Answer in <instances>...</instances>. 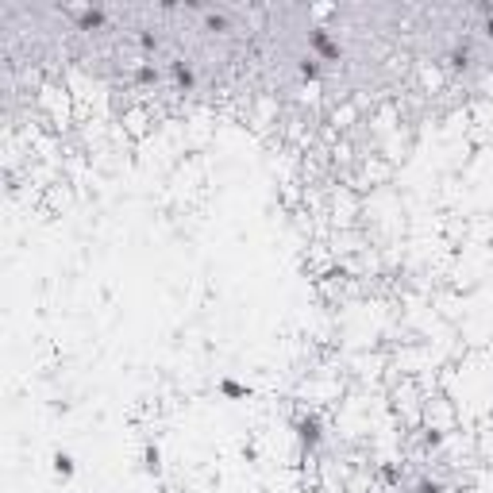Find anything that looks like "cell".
Wrapping results in <instances>:
<instances>
[{
	"mask_svg": "<svg viewBox=\"0 0 493 493\" xmlns=\"http://www.w3.org/2000/svg\"><path fill=\"white\" fill-rule=\"evenodd\" d=\"M135 81H139V85H155V81H158L155 66H139V69H135Z\"/></svg>",
	"mask_w": 493,
	"mask_h": 493,
	"instance_id": "8",
	"label": "cell"
},
{
	"mask_svg": "<svg viewBox=\"0 0 493 493\" xmlns=\"http://www.w3.org/2000/svg\"><path fill=\"white\" fill-rule=\"evenodd\" d=\"M220 397H228V401H243V397H251V386L239 382V377H220Z\"/></svg>",
	"mask_w": 493,
	"mask_h": 493,
	"instance_id": "5",
	"label": "cell"
},
{
	"mask_svg": "<svg viewBox=\"0 0 493 493\" xmlns=\"http://www.w3.org/2000/svg\"><path fill=\"white\" fill-rule=\"evenodd\" d=\"M297 439H300V447L305 451H316L320 443H324V424H320V416H300L297 420Z\"/></svg>",
	"mask_w": 493,
	"mask_h": 493,
	"instance_id": "2",
	"label": "cell"
},
{
	"mask_svg": "<svg viewBox=\"0 0 493 493\" xmlns=\"http://www.w3.org/2000/svg\"><path fill=\"white\" fill-rule=\"evenodd\" d=\"M143 466H146V474H158V470H162V451H158V443H146Z\"/></svg>",
	"mask_w": 493,
	"mask_h": 493,
	"instance_id": "7",
	"label": "cell"
},
{
	"mask_svg": "<svg viewBox=\"0 0 493 493\" xmlns=\"http://www.w3.org/2000/svg\"><path fill=\"white\" fill-rule=\"evenodd\" d=\"M170 78H174L182 89H193V85H197V69H193V62L174 58V62H170Z\"/></svg>",
	"mask_w": 493,
	"mask_h": 493,
	"instance_id": "3",
	"label": "cell"
},
{
	"mask_svg": "<svg viewBox=\"0 0 493 493\" xmlns=\"http://www.w3.org/2000/svg\"><path fill=\"white\" fill-rule=\"evenodd\" d=\"M54 474H58V478H74V474H78V463H74V454H66V451L54 454Z\"/></svg>",
	"mask_w": 493,
	"mask_h": 493,
	"instance_id": "6",
	"label": "cell"
},
{
	"mask_svg": "<svg viewBox=\"0 0 493 493\" xmlns=\"http://www.w3.org/2000/svg\"><path fill=\"white\" fill-rule=\"evenodd\" d=\"M382 478H386V482H401V474H397V466H382Z\"/></svg>",
	"mask_w": 493,
	"mask_h": 493,
	"instance_id": "10",
	"label": "cell"
},
{
	"mask_svg": "<svg viewBox=\"0 0 493 493\" xmlns=\"http://www.w3.org/2000/svg\"><path fill=\"white\" fill-rule=\"evenodd\" d=\"M416 493H447V490H443V482H428L424 478V482L416 485Z\"/></svg>",
	"mask_w": 493,
	"mask_h": 493,
	"instance_id": "9",
	"label": "cell"
},
{
	"mask_svg": "<svg viewBox=\"0 0 493 493\" xmlns=\"http://www.w3.org/2000/svg\"><path fill=\"white\" fill-rule=\"evenodd\" d=\"M297 78L300 81H320V78H324V66H320L316 54H300V58H297Z\"/></svg>",
	"mask_w": 493,
	"mask_h": 493,
	"instance_id": "4",
	"label": "cell"
},
{
	"mask_svg": "<svg viewBox=\"0 0 493 493\" xmlns=\"http://www.w3.org/2000/svg\"><path fill=\"white\" fill-rule=\"evenodd\" d=\"M309 50L316 54L320 62H339V58H343V47L331 39L328 28H309Z\"/></svg>",
	"mask_w": 493,
	"mask_h": 493,
	"instance_id": "1",
	"label": "cell"
}]
</instances>
